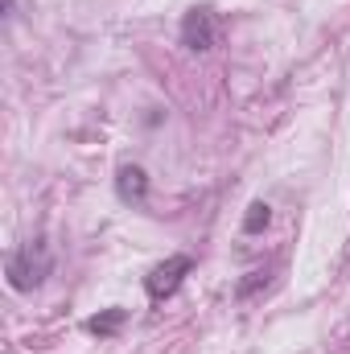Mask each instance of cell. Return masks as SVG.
Wrapping results in <instances>:
<instances>
[{
  "label": "cell",
  "mask_w": 350,
  "mask_h": 354,
  "mask_svg": "<svg viewBox=\"0 0 350 354\" xmlns=\"http://www.w3.org/2000/svg\"><path fill=\"white\" fill-rule=\"evenodd\" d=\"M50 268H54V252H50L46 239L21 243V248L8 256V284H12L17 292H29V288H37V284L50 276Z\"/></svg>",
  "instance_id": "cell-1"
},
{
  "label": "cell",
  "mask_w": 350,
  "mask_h": 354,
  "mask_svg": "<svg viewBox=\"0 0 350 354\" xmlns=\"http://www.w3.org/2000/svg\"><path fill=\"white\" fill-rule=\"evenodd\" d=\"M214 41H219V21H214V12H210V8H190V12L181 17V46L194 50V54H206V50H214Z\"/></svg>",
  "instance_id": "cell-2"
},
{
  "label": "cell",
  "mask_w": 350,
  "mask_h": 354,
  "mask_svg": "<svg viewBox=\"0 0 350 354\" xmlns=\"http://www.w3.org/2000/svg\"><path fill=\"white\" fill-rule=\"evenodd\" d=\"M194 268L190 256H174V260H165V264H157L149 276H145V288H149V301H169L177 288H181V280H185V272Z\"/></svg>",
  "instance_id": "cell-3"
},
{
  "label": "cell",
  "mask_w": 350,
  "mask_h": 354,
  "mask_svg": "<svg viewBox=\"0 0 350 354\" xmlns=\"http://www.w3.org/2000/svg\"><path fill=\"white\" fill-rule=\"evenodd\" d=\"M116 194L124 198V202H145V194H149V177L140 165H124L120 174H116Z\"/></svg>",
  "instance_id": "cell-4"
},
{
  "label": "cell",
  "mask_w": 350,
  "mask_h": 354,
  "mask_svg": "<svg viewBox=\"0 0 350 354\" xmlns=\"http://www.w3.org/2000/svg\"><path fill=\"white\" fill-rule=\"evenodd\" d=\"M268 218H272V214H268V206H264V202H252V206H248V218H243V231H248V235H256V231L268 227Z\"/></svg>",
  "instance_id": "cell-5"
},
{
  "label": "cell",
  "mask_w": 350,
  "mask_h": 354,
  "mask_svg": "<svg viewBox=\"0 0 350 354\" xmlns=\"http://www.w3.org/2000/svg\"><path fill=\"white\" fill-rule=\"evenodd\" d=\"M124 317H128L124 309H111V313H103V317H91L87 330H91V334H111V330H116V326H120Z\"/></svg>",
  "instance_id": "cell-6"
}]
</instances>
